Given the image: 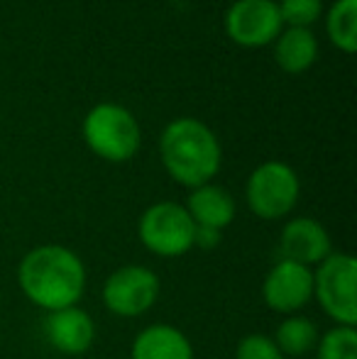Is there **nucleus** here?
Here are the masks:
<instances>
[{
	"label": "nucleus",
	"instance_id": "18",
	"mask_svg": "<svg viewBox=\"0 0 357 359\" xmlns=\"http://www.w3.org/2000/svg\"><path fill=\"white\" fill-rule=\"evenodd\" d=\"M276 8H279L281 25L309 29L321 18L323 5H321V0H281Z\"/></svg>",
	"mask_w": 357,
	"mask_h": 359
},
{
	"label": "nucleus",
	"instance_id": "2",
	"mask_svg": "<svg viewBox=\"0 0 357 359\" xmlns=\"http://www.w3.org/2000/svg\"><path fill=\"white\" fill-rule=\"evenodd\" d=\"M159 156L167 174L186 189L210 184L223 164V149L215 133L196 118H179L164 128Z\"/></svg>",
	"mask_w": 357,
	"mask_h": 359
},
{
	"label": "nucleus",
	"instance_id": "14",
	"mask_svg": "<svg viewBox=\"0 0 357 359\" xmlns=\"http://www.w3.org/2000/svg\"><path fill=\"white\" fill-rule=\"evenodd\" d=\"M318 59V42L306 27H289L274 39V62L286 74H304Z\"/></svg>",
	"mask_w": 357,
	"mask_h": 359
},
{
	"label": "nucleus",
	"instance_id": "1",
	"mask_svg": "<svg viewBox=\"0 0 357 359\" xmlns=\"http://www.w3.org/2000/svg\"><path fill=\"white\" fill-rule=\"evenodd\" d=\"M86 264L64 245H39L18 264V286L44 313L79 306L86 293Z\"/></svg>",
	"mask_w": 357,
	"mask_h": 359
},
{
	"label": "nucleus",
	"instance_id": "4",
	"mask_svg": "<svg viewBox=\"0 0 357 359\" xmlns=\"http://www.w3.org/2000/svg\"><path fill=\"white\" fill-rule=\"evenodd\" d=\"M357 262L348 252H330L314 269V298L335 325L357 327Z\"/></svg>",
	"mask_w": 357,
	"mask_h": 359
},
{
	"label": "nucleus",
	"instance_id": "8",
	"mask_svg": "<svg viewBox=\"0 0 357 359\" xmlns=\"http://www.w3.org/2000/svg\"><path fill=\"white\" fill-rule=\"evenodd\" d=\"M262 301L269 311L296 316L314 301V269L289 259H276L262 281Z\"/></svg>",
	"mask_w": 357,
	"mask_h": 359
},
{
	"label": "nucleus",
	"instance_id": "13",
	"mask_svg": "<svg viewBox=\"0 0 357 359\" xmlns=\"http://www.w3.org/2000/svg\"><path fill=\"white\" fill-rule=\"evenodd\" d=\"M184 208L196 227H210V230L218 232H223L238 213L233 196L223 186L215 184H203L198 189H191V196Z\"/></svg>",
	"mask_w": 357,
	"mask_h": 359
},
{
	"label": "nucleus",
	"instance_id": "11",
	"mask_svg": "<svg viewBox=\"0 0 357 359\" xmlns=\"http://www.w3.org/2000/svg\"><path fill=\"white\" fill-rule=\"evenodd\" d=\"M44 337L59 355L81 357L93 347L95 323L88 311L79 306H69L62 311H52L44 318Z\"/></svg>",
	"mask_w": 357,
	"mask_h": 359
},
{
	"label": "nucleus",
	"instance_id": "10",
	"mask_svg": "<svg viewBox=\"0 0 357 359\" xmlns=\"http://www.w3.org/2000/svg\"><path fill=\"white\" fill-rule=\"evenodd\" d=\"M279 252L281 259L296 262L301 266H318L325 257L333 252V242L330 235L318 220L309 215L291 217L279 235Z\"/></svg>",
	"mask_w": 357,
	"mask_h": 359
},
{
	"label": "nucleus",
	"instance_id": "16",
	"mask_svg": "<svg viewBox=\"0 0 357 359\" xmlns=\"http://www.w3.org/2000/svg\"><path fill=\"white\" fill-rule=\"evenodd\" d=\"M325 29L333 47L353 54L357 49V0H335L325 18Z\"/></svg>",
	"mask_w": 357,
	"mask_h": 359
},
{
	"label": "nucleus",
	"instance_id": "15",
	"mask_svg": "<svg viewBox=\"0 0 357 359\" xmlns=\"http://www.w3.org/2000/svg\"><path fill=\"white\" fill-rule=\"evenodd\" d=\"M318 327H316V323L311 320V318H304V316H286L284 320L276 325L274 335H271V340H274V345L279 347L281 357H291V359H304L306 355H311V352L316 350V345H318Z\"/></svg>",
	"mask_w": 357,
	"mask_h": 359
},
{
	"label": "nucleus",
	"instance_id": "7",
	"mask_svg": "<svg viewBox=\"0 0 357 359\" xmlns=\"http://www.w3.org/2000/svg\"><path fill=\"white\" fill-rule=\"evenodd\" d=\"M162 293V281L149 266L125 264L103 284V306L118 318H140L154 308Z\"/></svg>",
	"mask_w": 357,
	"mask_h": 359
},
{
	"label": "nucleus",
	"instance_id": "17",
	"mask_svg": "<svg viewBox=\"0 0 357 359\" xmlns=\"http://www.w3.org/2000/svg\"><path fill=\"white\" fill-rule=\"evenodd\" d=\"M318 359H357V327L335 325L318 337Z\"/></svg>",
	"mask_w": 357,
	"mask_h": 359
},
{
	"label": "nucleus",
	"instance_id": "6",
	"mask_svg": "<svg viewBox=\"0 0 357 359\" xmlns=\"http://www.w3.org/2000/svg\"><path fill=\"white\" fill-rule=\"evenodd\" d=\"M301 196L299 174L284 161H264L250 174L245 201L260 220H281L296 208Z\"/></svg>",
	"mask_w": 357,
	"mask_h": 359
},
{
	"label": "nucleus",
	"instance_id": "12",
	"mask_svg": "<svg viewBox=\"0 0 357 359\" xmlns=\"http://www.w3.org/2000/svg\"><path fill=\"white\" fill-rule=\"evenodd\" d=\"M130 359H194V345L179 327L154 323L135 335Z\"/></svg>",
	"mask_w": 357,
	"mask_h": 359
},
{
	"label": "nucleus",
	"instance_id": "20",
	"mask_svg": "<svg viewBox=\"0 0 357 359\" xmlns=\"http://www.w3.org/2000/svg\"><path fill=\"white\" fill-rule=\"evenodd\" d=\"M220 237H223V232H218V230H210V227H196L194 247H201V250H213V247L220 245Z\"/></svg>",
	"mask_w": 357,
	"mask_h": 359
},
{
	"label": "nucleus",
	"instance_id": "19",
	"mask_svg": "<svg viewBox=\"0 0 357 359\" xmlns=\"http://www.w3.org/2000/svg\"><path fill=\"white\" fill-rule=\"evenodd\" d=\"M235 359H284L279 347L264 332H250L235 347Z\"/></svg>",
	"mask_w": 357,
	"mask_h": 359
},
{
	"label": "nucleus",
	"instance_id": "3",
	"mask_svg": "<svg viewBox=\"0 0 357 359\" xmlns=\"http://www.w3.org/2000/svg\"><path fill=\"white\" fill-rule=\"evenodd\" d=\"M83 140L103 161L123 164L137 154L142 130L128 108L118 103H98L83 118Z\"/></svg>",
	"mask_w": 357,
	"mask_h": 359
},
{
	"label": "nucleus",
	"instance_id": "9",
	"mask_svg": "<svg viewBox=\"0 0 357 359\" xmlns=\"http://www.w3.org/2000/svg\"><path fill=\"white\" fill-rule=\"evenodd\" d=\"M225 32L240 47H264L281 32L279 8L274 0H235L225 13Z\"/></svg>",
	"mask_w": 357,
	"mask_h": 359
},
{
	"label": "nucleus",
	"instance_id": "5",
	"mask_svg": "<svg viewBox=\"0 0 357 359\" xmlns=\"http://www.w3.org/2000/svg\"><path fill=\"white\" fill-rule=\"evenodd\" d=\"M194 220L177 201L152 203L137 220V237L142 247L164 259H174L194 250Z\"/></svg>",
	"mask_w": 357,
	"mask_h": 359
}]
</instances>
